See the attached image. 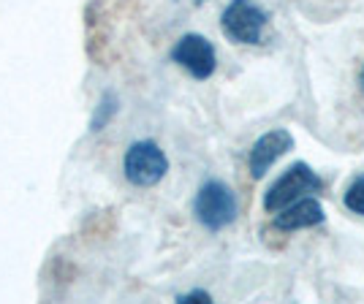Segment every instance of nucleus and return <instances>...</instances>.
<instances>
[{
    "label": "nucleus",
    "mask_w": 364,
    "mask_h": 304,
    "mask_svg": "<svg viewBox=\"0 0 364 304\" xmlns=\"http://www.w3.org/2000/svg\"><path fill=\"white\" fill-rule=\"evenodd\" d=\"M193 212L196 220L207 231H223L226 226H231L240 215V204L234 190L220 180H207L198 188L196 201H193Z\"/></svg>",
    "instance_id": "f257e3e1"
},
{
    "label": "nucleus",
    "mask_w": 364,
    "mask_h": 304,
    "mask_svg": "<svg viewBox=\"0 0 364 304\" xmlns=\"http://www.w3.org/2000/svg\"><path fill=\"white\" fill-rule=\"evenodd\" d=\"M323 190V180L313 168L307 166L304 161H296L294 166H289L272 185L269 190L264 193V210L269 215H274L277 210L289 207L291 201L302 196H310V193H321Z\"/></svg>",
    "instance_id": "f03ea898"
},
{
    "label": "nucleus",
    "mask_w": 364,
    "mask_h": 304,
    "mask_svg": "<svg viewBox=\"0 0 364 304\" xmlns=\"http://www.w3.org/2000/svg\"><path fill=\"white\" fill-rule=\"evenodd\" d=\"M122 171L125 180L136 188H152L158 185L168 171V158L155 141L144 139V141H134L125 158H122Z\"/></svg>",
    "instance_id": "7ed1b4c3"
},
{
    "label": "nucleus",
    "mask_w": 364,
    "mask_h": 304,
    "mask_svg": "<svg viewBox=\"0 0 364 304\" xmlns=\"http://www.w3.org/2000/svg\"><path fill=\"white\" fill-rule=\"evenodd\" d=\"M269 16L253 0H231L220 16V31L234 44H261Z\"/></svg>",
    "instance_id": "20e7f679"
},
{
    "label": "nucleus",
    "mask_w": 364,
    "mask_h": 304,
    "mask_svg": "<svg viewBox=\"0 0 364 304\" xmlns=\"http://www.w3.org/2000/svg\"><path fill=\"white\" fill-rule=\"evenodd\" d=\"M171 60L182 65L188 74L204 82L215 74L218 68V55H215V46L210 38L198 36V33H185L180 41L171 49Z\"/></svg>",
    "instance_id": "39448f33"
},
{
    "label": "nucleus",
    "mask_w": 364,
    "mask_h": 304,
    "mask_svg": "<svg viewBox=\"0 0 364 304\" xmlns=\"http://www.w3.org/2000/svg\"><path fill=\"white\" fill-rule=\"evenodd\" d=\"M289 150H294V136H291V131H286V128H272L264 136H258L253 141V147H250V155H247L250 177L253 180H264L267 171Z\"/></svg>",
    "instance_id": "423d86ee"
},
{
    "label": "nucleus",
    "mask_w": 364,
    "mask_h": 304,
    "mask_svg": "<svg viewBox=\"0 0 364 304\" xmlns=\"http://www.w3.org/2000/svg\"><path fill=\"white\" fill-rule=\"evenodd\" d=\"M323 220H326V212H323L318 198L302 196V198H296V201H291L289 207L277 210L272 226L277 228V231H299V228L321 226Z\"/></svg>",
    "instance_id": "0eeeda50"
},
{
    "label": "nucleus",
    "mask_w": 364,
    "mask_h": 304,
    "mask_svg": "<svg viewBox=\"0 0 364 304\" xmlns=\"http://www.w3.org/2000/svg\"><path fill=\"white\" fill-rule=\"evenodd\" d=\"M343 204H346L348 212L364 217V174H359L356 180H350V185L343 193Z\"/></svg>",
    "instance_id": "6e6552de"
},
{
    "label": "nucleus",
    "mask_w": 364,
    "mask_h": 304,
    "mask_svg": "<svg viewBox=\"0 0 364 304\" xmlns=\"http://www.w3.org/2000/svg\"><path fill=\"white\" fill-rule=\"evenodd\" d=\"M114 109H117L114 95H104V101H101V107H98V114L92 117V131H101V128H104V122L114 114Z\"/></svg>",
    "instance_id": "1a4fd4ad"
},
{
    "label": "nucleus",
    "mask_w": 364,
    "mask_h": 304,
    "mask_svg": "<svg viewBox=\"0 0 364 304\" xmlns=\"http://www.w3.org/2000/svg\"><path fill=\"white\" fill-rule=\"evenodd\" d=\"M177 302H185V304H196V302H213V296L207 293V291H191V293H180L177 296Z\"/></svg>",
    "instance_id": "9d476101"
},
{
    "label": "nucleus",
    "mask_w": 364,
    "mask_h": 304,
    "mask_svg": "<svg viewBox=\"0 0 364 304\" xmlns=\"http://www.w3.org/2000/svg\"><path fill=\"white\" fill-rule=\"evenodd\" d=\"M362 90H364V68H362Z\"/></svg>",
    "instance_id": "9b49d317"
},
{
    "label": "nucleus",
    "mask_w": 364,
    "mask_h": 304,
    "mask_svg": "<svg viewBox=\"0 0 364 304\" xmlns=\"http://www.w3.org/2000/svg\"><path fill=\"white\" fill-rule=\"evenodd\" d=\"M198 3H201V0H198Z\"/></svg>",
    "instance_id": "f8f14e48"
}]
</instances>
